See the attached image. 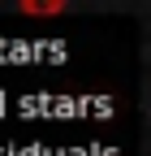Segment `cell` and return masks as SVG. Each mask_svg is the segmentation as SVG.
I'll list each match as a JSON object with an SVG mask.
<instances>
[{
  "label": "cell",
  "mask_w": 151,
  "mask_h": 156,
  "mask_svg": "<svg viewBox=\"0 0 151 156\" xmlns=\"http://www.w3.org/2000/svg\"><path fill=\"white\" fill-rule=\"evenodd\" d=\"M17 13H26V17H56V13H69V0H17Z\"/></svg>",
  "instance_id": "6da1fadb"
}]
</instances>
